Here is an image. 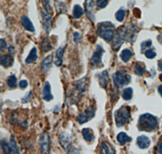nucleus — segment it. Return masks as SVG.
Returning a JSON list of instances; mask_svg holds the SVG:
<instances>
[{"instance_id":"2eb2a0df","label":"nucleus","mask_w":162,"mask_h":154,"mask_svg":"<svg viewBox=\"0 0 162 154\" xmlns=\"http://www.w3.org/2000/svg\"><path fill=\"white\" fill-rule=\"evenodd\" d=\"M42 96L43 99L46 101H50L51 100H53V97L51 93V87L50 83L46 82L44 85V88H43L42 91Z\"/></svg>"},{"instance_id":"f704fd0d","label":"nucleus","mask_w":162,"mask_h":154,"mask_svg":"<svg viewBox=\"0 0 162 154\" xmlns=\"http://www.w3.org/2000/svg\"><path fill=\"white\" fill-rule=\"evenodd\" d=\"M151 45V40L145 41V42H142V44H141V48H142V50H144V49H146L147 47H150Z\"/></svg>"},{"instance_id":"412c9836","label":"nucleus","mask_w":162,"mask_h":154,"mask_svg":"<svg viewBox=\"0 0 162 154\" xmlns=\"http://www.w3.org/2000/svg\"><path fill=\"white\" fill-rule=\"evenodd\" d=\"M0 145L2 148L3 154H12V149L10 143H8L4 140H0Z\"/></svg>"},{"instance_id":"37998d69","label":"nucleus","mask_w":162,"mask_h":154,"mask_svg":"<svg viewBox=\"0 0 162 154\" xmlns=\"http://www.w3.org/2000/svg\"><path fill=\"white\" fill-rule=\"evenodd\" d=\"M159 68L160 71H162V62H160L159 63Z\"/></svg>"},{"instance_id":"20e7f679","label":"nucleus","mask_w":162,"mask_h":154,"mask_svg":"<svg viewBox=\"0 0 162 154\" xmlns=\"http://www.w3.org/2000/svg\"><path fill=\"white\" fill-rule=\"evenodd\" d=\"M113 80H114V86L118 88L123 85H128L131 81V78L126 71L121 70L114 73L113 75Z\"/></svg>"},{"instance_id":"5701e85b","label":"nucleus","mask_w":162,"mask_h":154,"mask_svg":"<svg viewBox=\"0 0 162 154\" xmlns=\"http://www.w3.org/2000/svg\"><path fill=\"white\" fill-rule=\"evenodd\" d=\"M76 88L80 93H84L86 88V78L84 77L76 82Z\"/></svg>"},{"instance_id":"bb28decb","label":"nucleus","mask_w":162,"mask_h":154,"mask_svg":"<svg viewBox=\"0 0 162 154\" xmlns=\"http://www.w3.org/2000/svg\"><path fill=\"white\" fill-rule=\"evenodd\" d=\"M133 95V89L131 88H127L125 89H123L122 93V98L126 100V101H129L132 98Z\"/></svg>"},{"instance_id":"a878e982","label":"nucleus","mask_w":162,"mask_h":154,"mask_svg":"<svg viewBox=\"0 0 162 154\" xmlns=\"http://www.w3.org/2000/svg\"><path fill=\"white\" fill-rule=\"evenodd\" d=\"M72 14H73V17L75 19H79L84 15V10L80 5H75Z\"/></svg>"},{"instance_id":"7c9ffc66","label":"nucleus","mask_w":162,"mask_h":154,"mask_svg":"<svg viewBox=\"0 0 162 154\" xmlns=\"http://www.w3.org/2000/svg\"><path fill=\"white\" fill-rule=\"evenodd\" d=\"M145 72H146L145 67L142 66L141 65H139V64H136V66H135V73H136L137 75H139V76L143 75V74H144Z\"/></svg>"},{"instance_id":"79ce46f5","label":"nucleus","mask_w":162,"mask_h":154,"mask_svg":"<svg viewBox=\"0 0 162 154\" xmlns=\"http://www.w3.org/2000/svg\"><path fill=\"white\" fill-rule=\"evenodd\" d=\"M158 92H159V93L162 97V85H160L159 87H158Z\"/></svg>"},{"instance_id":"4be33fe9","label":"nucleus","mask_w":162,"mask_h":154,"mask_svg":"<svg viewBox=\"0 0 162 154\" xmlns=\"http://www.w3.org/2000/svg\"><path fill=\"white\" fill-rule=\"evenodd\" d=\"M101 154H115L113 148L106 143H102L101 144Z\"/></svg>"},{"instance_id":"1a4fd4ad","label":"nucleus","mask_w":162,"mask_h":154,"mask_svg":"<svg viewBox=\"0 0 162 154\" xmlns=\"http://www.w3.org/2000/svg\"><path fill=\"white\" fill-rule=\"evenodd\" d=\"M103 53V48L101 47V45H97L96 50L94 51V53L93 54V55L91 57V61L94 65L99 66L100 64H101V58H102Z\"/></svg>"},{"instance_id":"4468645a","label":"nucleus","mask_w":162,"mask_h":154,"mask_svg":"<svg viewBox=\"0 0 162 154\" xmlns=\"http://www.w3.org/2000/svg\"><path fill=\"white\" fill-rule=\"evenodd\" d=\"M14 63V59L12 56L10 54L8 55H3V54H0V65L4 66V67H9V66H12Z\"/></svg>"},{"instance_id":"6e6552de","label":"nucleus","mask_w":162,"mask_h":154,"mask_svg":"<svg viewBox=\"0 0 162 154\" xmlns=\"http://www.w3.org/2000/svg\"><path fill=\"white\" fill-rule=\"evenodd\" d=\"M72 138L70 134L66 132L61 133V135L59 136V142L61 143L62 147L65 150H68L72 144Z\"/></svg>"},{"instance_id":"c03bdc74","label":"nucleus","mask_w":162,"mask_h":154,"mask_svg":"<svg viewBox=\"0 0 162 154\" xmlns=\"http://www.w3.org/2000/svg\"><path fill=\"white\" fill-rule=\"evenodd\" d=\"M0 90H1V86H0Z\"/></svg>"},{"instance_id":"e433bc0d","label":"nucleus","mask_w":162,"mask_h":154,"mask_svg":"<svg viewBox=\"0 0 162 154\" xmlns=\"http://www.w3.org/2000/svg\"><path fill=\"white\" fill-rule=\"evenodd\" d=\"M19 86H20V88H22V89H24V88H26L28 87V81L25 80H22L20 81L19 83Z\"/></svg>"},{"instance_id":"a19ab883","label":"nucleus","mask_w":162,"mask_h":154,"mask_svg":"<svg viewBox=\"0 0 162 154\" xmlns=\"http://www.w3.org/2000/svg\"><path fill=\"white\" fill-rule=\"evenodd\" d=\"M158 151H159L160 154H162V141L159 143V145H158Z\"/></svg>"},{"instance_id":"72a5a7b5","label":"nucleus","mask_w":162,"mask_h":154,"mask_svg":"<svg viewBox=\"0 0 162 154\" xmlns=\"http://www.w3.org/2000/svg\"><path fill=\"white\" fill-rule=\"evenodd\" d=\"M7 49V43L3 38L0 39V51H4Z\"/></svg>"},{"instance_id":"ddd939ff","label":"nucleus","mask_w":162,"mask_h":154,"mask_svg":"<svg viewBox=\"0 0 162 154\" xmlns=\"http://www.w3.org/2000/svg\"><path fill=\"white\" fill-rule=\"evenodd\" d=\"M20 21H21V24L22 25H23V27L24 28V29L31 32H35L34 26H33L32 21L30 20V19L29 18V17H27V16H21Z\"/></svg>"},{"instance_id":"393cba45","label":"nucleus","mask_w":162,"mask_h":154,"mask_svg":"<svg viewBox=\"0 0 162 154\" xmlns=\"http://www.w3.org/2000/svg\"><path fill=\"white\" fill-rule=\"evenodd\" d=\"M41 49H42V51L44 53L49 52V51L52 50L51 43L47 37H45L44 40L42 41V43H41Z\"/></svg>"},{"instance_id":"f257e3e1","label":"nucleus","mask_w":162,"mask_h":154,"mask_svg":"<svg viewBox=\"0 0 162 154\" xmlns=\"http://www.w3.org/2000/svg\"><path fill=\"white\" fill-rule=\"evenodd\" d=\"M114 30L115 28L114 24L110 22H101L97 26V33L99 37L103 38L106 42H109L111 39H113Z\"/></svg>"},{"instance_id":"cd10ccee","label":"nucleus","mask_w":162,"mask_h":154,"mask_svg":"<svg viewBox=\"0 0 162 154\" xmlns=\"http://www.w3.org/2000/svg\"><path fill=\"white\" fill-rule=\"evenodd\" d=\"M10 145L12 149V154H20V149L18 148V145L16 143V141L14 138L13 136H11V140H10Z\"/></svg>"},{"instance_id":"39448f33","label":"nucleus","mask_w":162,"mask_h":154,"mask_svg":"<svg viewBox=\"0 0 162 154\" xmlns=\"http://www.w3.org/2000/svg\"><path fill=\"white\" fill-rule=\"evenodd\" d=\"M41 151L42 154H50V139L48 132H43L39 140Z\"/></svg>"},{"instance_id":"58836bf2","label":"nucleus","mask_w":162,"mask_h":154,"mask_svg":"<svg viewBox=\"0 0 162 154\" xmlns=\"http://www.w3.org/2000/svg\"><path fill=\"white\" fill-rule=\"evenodd\" d=\"M81 39V35L79 33V32H75L74 33V41L75 42H79Z\"/></svg>"},{"instance_id":"c85d7f7f","label":"nucleus","mask_w":162,"mask_h":154,"mask_svg":"<svg viewBox=\"0 0 162 154\" xmlns=\"http://www.w3.org/2000/svg\"><path fill=\"white\" fill-rule=\"evenodd\" d=\"M8 85L9 88H15L17 86V79H16V75H11L9 76L8 80Z\"/></svg>"},{"instance_id":"c756f323","label":"nucleus","mask_w":162,"mask_h":154,"mask_svg":"<svg viewBox=\"0 0 162 154\" xmlns=\"http://www.w3.org/2000/svg\"><path fill=\"white\" fill-rule=\"evenodd\" d=\"M125 16H126V11L122 10V9L118 10V11L116 12V14H115L116 20H117L118 21H119V22L123 21V20H124V18H125Z\"/></svg>"},{"instance_id":"b1692460","label":"nucleus","mask_w":162,"mask_h":154,"mask_svg":"<svg viewBox=\"0 0 162 154\" xmlns=\"http://www.w3.org/2000/svg\"><path fill=\"white\" fill-rule=\"evenodd\" d=\"M131 56H132L131 51H130L129 49H125V50H123V51H122V53L120 54V58H121V59H122L124 63H127V62L130 60Z\"/></svg>"},{"instance_id":"aec40b11","label":"nucleus","mask_w":162,"mask_h":154,"mask_svg":"<svg viewBox=\"0 0 162 154\" xmlns=\"http://www.w3.org/2000/svg\"><path fill=\"white\" fill-rule=\"evenodd\" d=\"M82 136L85 140L88 142H91L94 139L93 131L90 128H84L82 130Z\"/></svg>"},{"instance_id":"a211bd4d","label":"nucleus","mask_w":162,"mask_h":154,"mask_svg":"<svg viewBox=\"0 0 162 154\" xmlns=\"http://www.w3.org/2000/svg\"><path fill=\"white\" fill-rule=\"evenodd\" d=\"M37 59V48L33 47L30 51L29 54L28 55V57L25 59V63L29 64L32 63L33 62H35Z\"/></svg>"},{"instance_id":"0eeeda50","label":"nucleus","mask_w":162,"mask_h":154,"mask_svg":"<svg viewBox=\"0 0 162 154\" xmlns=\"http://www.w3.org/2000/svg\"><path fill=\"white\" fill-rule=\"evenodd\" d=\"M41 16H42V23H43V27H44V29L47 32H50L51 28V21H52V19H51V16L50 12L46 11L44 9L41 10Z\"/></svg>"},{"instance_id":"f3484780","label":"nucleus","mask_w":162,"mask_h":154,"mask_svg":"<svg viewBox=\"0 0 162 154\" xmlns=\"http://www.w3.org/2000/svg\"><path fill=\"white\" fill-rule=\"evenodd\" d=\"M109 74L107 71H104L99 75V84L102 88H106L109 83Z\"/></svg>"},{"instance_id":"f03ea898","label":"nucleus","mask_w":162,"mask_h":154,"mask_svg":"<svg viewBox=\"0 0 162 154\" xmlns=\"http://www.w3.org/2000/svg\"><path fill=\"white\" fill-rule=\"evenodd\" d=\"M139 128L141 130H154L157 128V119L150 114H142L139 119Z\"/></svg>"},{"instance_id":"4c0bfd02","label":"nucleus","mask_w":162,"mask_h":154,"mask_svg":"<svg viewBox=\"0 0 162 154\" xmlns=\"http://www.w3.org/2000/svg\"><path fill=\"white\" fill-rule=\"evenodd\" d=\"M44 4H45V11L50 12V0H44Z\"/></svg>"},{"instance_id":"6ab92c4d","label":"nucleus","mask_w":162,"mask_h":154,"mask_svg":"<svg viewBox=\"0 0 162 154\" xmlns=\"http://www.w3.org/2000/svg\"><path fill=\"white\" fill-rule=\"evenodd\" d=\"M63 54H64V48L59 47V49L57 50V52H56V61H55L56 66H60L62 64H63Z\"/></svg>"},{"instance_id":"dca6fc26","label":"nucleus","mask_w":162,"mask_h":154,"mask_svg":"<svg viewBox=\"0 0 162 154\" xmlns=\"http://www.w3.org/2000/svg\"><path fill=\"white\" fill-rule=\"evenodd\" d=\"M131 137L128 136L127 134L125 132H120L119 134H118L117 136V140L118 141V143H120V145L124 146L125 144L131 141Z\"/></svg>"},{"instance_id":"473e14b6","label":"nucleus","mask_w":162,"mask_h":154,"mask_svg":"<svg viewBox=\"0 0 162 154\" xmlns=\"http://www.w3.org/2000/svg\"><path fill=\"white\" fill-rule=\"evenodd\" d=\"M157 55V54L153 50L148 49L145 51V56H146L148 59H154L155 57Z\"/></svg>"},{"instance_id":"2f4dec72","label":"nucleus","mask_w":162,"mask_h":154,"mask_svg":"<svg viewBox=\"0 0 162 154\" xmlns=\"http://www.w3.org/2000/svg\"><path fill=\"white\" fill-rule=\"evenodd\" d=\"M108 3L109 1L108 0H96V7L100 9H102V8H105L108 5Z\"/></svg>"},{"instance_id":"7ed1b4c3","label":"nucleus","mask_w":162,"mask_h":154,"mask_svg":"<svg viewBox=\"0 0 162 154\" xmlns=\"http://www.w3.org/2000/svg\"><path fill=\"white\" fill-rule=\"evenodd\" d=\"M130 113L127 107H121L120 109L116 110L114 113L115 122H116L117 127H118V128L123 127L126 123H127L130 120Z\"/></svg>"},{"instance_id":"9d476101","label":"nucleus","mask_w":162,"mask_h":154,"mask_svg":"<svg viewBox=\"0 0 162 154\" xmlns=\"http://www.w3.org/2000/svg\"><path fill=\"white\" fill-rule=\"evenodd\" d=\"M85 10L88 19L91 21L95 20V13H94V2L93 0H85Z\"/></svg>"},{"instance_id":"c9c22d12","label":"nucleus","mask_w":162,"mask_h":154,"mask_svg":"<svg viewBox=\"0 0 162 154\" xmlns=\"http://www.w3.org/2000/svg\"><path fill=\"white\" fill-rule=\"evenodd\" d=\"M32 91H30L29 93H28L24 97H23V98L21 99V101L23 102V103H26V102H28V101H29L30 99H31V97H32Z\"/></svg>"},{"instance_id":"ea45409f","label":"nucleus","mask_w":162,"mask_h":154,"mask_svg":"<svg viewBox=\"0 0 162 154\" xmlns=\"http://www.w3.org/2000/svg\"><path fill=\"white\" fill-rule=\"evenodd\" d=\"M8 51H9V54L11 55V54H13L15 53V48L13 46H10V47L8 48Z\"/></svg>"},{"instance_id":"423d86ee","label":"nucleus","mask_w":162,"mask_h":154,"mask_svg":"<svg viewBox=\"0 0 162 154\" xmlns=\"http://www.w3.org/2000/svg\"><path fill=\"white\" fill-rule=\"evenodd\" d=\"M94 115H95V109H93L92 107H89L87 109H85L84 111L80 113L76 118V119L80 124H84L92 119L94 117Z\"/></svg>"},{"instance_id":"9b49d317","label":"nucleus","mask_w":162,"mask_h":154,"mask_svg":"<svg viewBox=\"0 0 162 154\" xmlns=\"http://www.w3.org/2000/svg\"><path fill=\"white\" fill-rule=\"evenodd\" d=\"M136 143H137V145H138L139 149H148L150 146L151 140L146 136H139L137 140H136Z\"/></svg>"},{"instance_id":"f8f14e48","label":"nucleus","mask_w":162,"mask_h":154,"mask_svg":"<svg viewBox=\"0 0 162 154\" xmlns=\"http://www.w3.org/2000/svg\"><path fill=\"white\" fill-rule=\"evenodd\" d=\"M52 64H53V56L51 54L46 56L41 63V71L43 73L48 72L49 70L50 69V67L52 66Z\"/></svg>"}]
</instances>
